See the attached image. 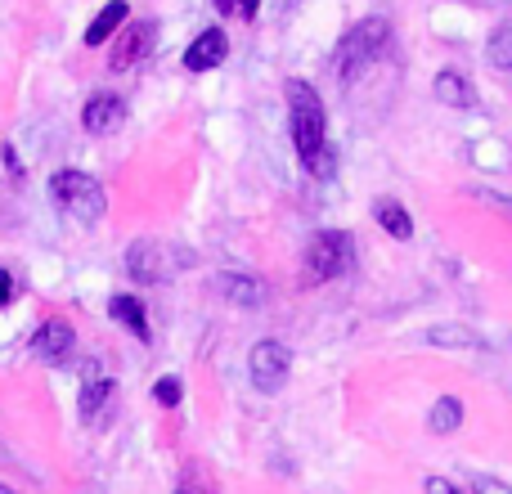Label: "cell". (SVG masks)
Here are the masks:
<instances>
[{
    "label": "cell",
    "mask_w": 512,
    "mask_h": 494,
    "mask_svg": "<svg viewBox=\"0 0 512 494\" xmlns=\"http://www.w3.org/2000/svg\"><path fill=\"white\" fill-rule=\"evenodd\" d=\"M423 490H427V494H463L459 486H454V481H445V477H427Z\"/></svg>",
    "instance_id": "obj_23"
},
{
    "label": "cell",
    "mask_w": 512,
    "mask_h": 494,
    "mask_svg": "<svg viewBox=\"0 0 512 494\" xmlns=\"http://www.w3.org/2000/svg\"><path fill=\"white\" fill-rule=\"evenodd\" d=\"M432 90H436V99L450 104V108H477V90H472V81L463 77V72H454V68L436 72Z\"/></svg>",
    "instance_id": "obj_16"
},
{
    "label": "cell",
    "mask_w": 512,
    "mask_h": 494,
    "mask_svg": "<svg viewBox=\"0 0 512 494\" xmlns=\"http://www.w3.org/2000/svg\"><path fill=\"white\" fill-rule=\"evenodd\" d=\"M189 265H198V256L185 243L171 239H135L126 247V274L135 283H167L176 274H185Z\"/></svg>",
    "instance_id": "obj_3"
},
{
    "label": "cell",
    "mask_w": 512,
    "mask_h": 494,
    "mask_svg": "<svg viewBox=\"0 0 512 494\" xmlns=\"http://www.w3.org/2000/svg\"><path fill=\"white\" fill-rule=\"evenodd\" d=\"M221 297L230 301V306H239V310H256V306H265V297H270V292H265V283L256 279V274H221Z\"/></svg>",
    "instance_id": "obj_11"
},
{
    "label": "cell",
    "mask_w": 512,
    "mask_h": 494,
    "mask_svg": "<svg viewBox=\"0 0 512 494\" xmlns=\"http://www.w3.org/2000/svg\"><path fill=\"white\" fill-rule=\"evenodd\" d=\"M72 346H77V333H72L68 319H45L32 333V355L45 364H63L72 355Z\"/></svg>",
    "instance_id": "obj_8"
},
{
    "label": "cell",
    "mask_w": 512,
    "mask_h": 494,
    "mask_svg": "<svg viewBox=\"0 0 512 494\" xmlns=\"http://www.w3.org/2000/svg\"><path fill=\"white\" fill-rule=\"evenodd\" d=\"M225 54H230V36L221 32V27H207V32H198L194 41H189L185 50V68L189 72H212L225 63Z\"/></svg>",
    "instance_id": "obj_9"
},
{
    "label": "cell",
    "mask_w": 512,
    "mask_h": 494,
    "mask_svg": "<svg viewBox=\"0 0 512 494\" xmlns=\"http://www.w3.org/2000/svg\"><path fill=\"white\" fill-rule=\"evenodd\" d=\"M486 59H490V68L512 72V23L499 27V32L486 41Z\"/></svg>",
    "instance_id": "obj_18"
},
{
    "label": "cell",
    "mask_w": 512,
    "mask_h": 494,
    "mask_svg": "<svg viewBox=\"0 0 512 494\" xmlns=\"http://www.w3.org/2000/svg\"><path fill=\"white\" fill-rule=\"evenodd\" d=\"M0 158H5V167L14 171V176H23V167H18V153H14V144H5V149H0Z\"/></svg>",
    "instance_id": "obj_26"
},
{
    "label": "cell",
    "mask_w": 512,
    "mask_h": 494,
    "mask_svg": "<svg viewBox=\"0 0 512 494\" xmlns=\"http://www.w3.org/2000/svg\"><path fill=\"white\" fill-rule=\"evenodd\" d=\"M292 5H297V0H279V9H283V14H288V9H292Z\"/></svg>",
    "instance_id": "obj_29"
},
{
    "label": "cell",
    "mask_w": 512,
    "mask_h": 494,
    "mask_svg": "<svg viewBox=\"0 0 512 494\" xmlns=\"http://www.w3.org/2000/svg\"><path fill=\"white\" fill-rule=\"evenodd\" d=\"M427 342H436V346H477V337H472L468 328H459V324H441V328L427 333Z\"/></svg>",
    "instance_id": "obj_20"
},
{
    "label": "cell",
    "mask_w": 512,
    "mask_h": 494,
    "mask_svg": "<svg viewBox=\"0 0 512 494\" xmlns=\"http://www.w3.org/2000/svg\"><path fill=\"white\" fill-rule=\"evenodd\" d=\"M50 198H54V207L77 225H95V221H104V212H108V194L90 171H59V176L50 180Z\"/></svg>",
    "instance_id": "obj_5"
},
{
    "label": "cell",
    "mask_w": 512,
    "mask_h": 494,
    "mask_svg": "<svg viewBox=\"0 0 512 494\" xmlns=\"http://www.w3.org/2000/svg\"><path fill=\"white\" fill-rule=\"evenodd\" d=\"M126 117V104L117 95H108V90H95V95L86 99V108H81V126H86L90 135H108L117 131Z\"/></svg>",
    "instance_id": "obj_10"
},
{
    "label": "cell",
    "mask_w": 512,
    "mask_h": 494,
    "mask_svg": "<svg viewBox=\"0 0 512 494\" xmlns=\"http://www.w3.org/2000/svg\"><path fill=\"white\" fill-rule=\"evenodd\" d=\"M0 494H18V490H9V486H0Z\"/></svg>",
    "instance_id": "obj_30"
},
{
    "label": "cell",
    "mask_w": 512,
    "mask_h": 494,
    "mask_svg": "<svg viewBox=\"0 0 512 494\" xmlns=\"http://www.w3.org/2000/svg\"><path fill=\"white\" fill-rule=\"evenodd\" d=\"M477 198L490 207V212H499V216H508V221H512V194H495V189H477Z\"/></svg>",
    "instance_id": "obj_21"
},
{
    "label": "cell",
    "mask_w": 512,
    "mask_h": 494,
    "mask_svg": "<svg viewBox=\"0 0 512 494\" xmlns=\"http://www.w3.org/2000/svg\"><path fill=\"white\" fill-rule=\"evenodd\" d=\"M427 427H432L436 436H450L463 427V400L459 396H441L432 405V414H427Z\"/></svg>",
    "instance_id": "obj_17"
},
{
    "label": "cell",
    "mask_w": 512,
    "mask_h": 494,
    "mask_svg": "<svg viewBox=\"0 0 512 494\" xmlns=\"http://www.w3.org/2000/svg\"><path fill=\"white\" fill-rule=\"evenodd\" d=\"M153 41H158V23H153V18H140V23H126L122 32L113 36V54H108V68H113V72L135 68V63H140L144 54L153 50Z\"/></svg>",
    "instance_id": "obj_7"
},
{
    "label": "cell",
    "mask_w": 512,
    "mask_h": 494,
    "mask_svg": "<svg viewBox=\"0 0 512 494\" xmlns=\"http://www.w3.org/2000/svg\"><path fill=\"white\" fill-rule=\"evenodd\" d=\"M288 131H292V149H297L301 167L315 180L333 176V149H328V113L324 99L315 95L310 81H288Z\"/></svg>",
    "instance_id": "obj_1"
},
{
    "label": "cell",
    "mask_w": 512,
    "mask_h": 494,
    "mask_svg": "<svg viewBox=\"0 0 512 494\" xmlns=\"http://www.w3.org/2000/svg\"><path fill=\"white\" fill-rule=\"evenodd\" d=\"M387 45H391L387 18H360V23L346 27L333 50V68H337V77H342V86H355V81L387 54Z\"/></svg>",
    "instance_id": "obj_2"
},
{
    "label": "cell",
    "mask_w": 512,
    "mask_h": 494,
    "mask_svg": "<svg viewBox=\"0 0 512 494\" xmlns=\"http://www.w3.org/2000/svg\"><path fill=\"white\" fill-rule=\"evenodd\" d=\"M126 18H131V5H126V0H108V5L99 9L95 18H90V27H86V45H90V50L108 45V41H113V36L126 27Z\"/></svg>",
    "instance_id": "obj_12"
},
{
    "label": "cell",
    "mask_w": 512,
    "mask_h": 494,
    "mask_svg": "<svg viewBox=\"0 0 512 494\" xmlns=\"http://www.w3.org/2000/svg\"><path fill=\"white\" fill-rule=\"evenodd\" d=\"M373 221L400 243L414 239V216H409V207L396 203V198H373Z\"/></svg>",
    "instance_id": "obj_15"
},
{
    "label": "cell",
    "mask_w": 512,
    "mask_h": 494,
    "mask_svg": "<svg viewBox=\"0 0 512 494\" xmlns=\"http://www.w3.org/2000/svg\"><path fill=\"white\" fill-rule=\"evenodd\" d=\"M176 494H212V490H207V486H203V481H185V486H180Z\"/></svg>",
    "instance_id": "obj_27"
},
{
    "label": "cell",
    "mask_w": 512,
    "mask_h": 494,
    "mask_svg": "<svg viewBox=\"0 0 512 494\" xmlns=\"http://www.w3.org/2000/svg\"><path fill=\"white\" fill-rule=\"evenodd\" d=\"M248 373H252L261 396H279L288 373H292V351L279 342V337H261L248 355Z\"/></svg>",
    "instance_id": "obj_6"
},
{
    "label": "cell",
    "mask_w": 512,
    "mask_h": 494,
    "mask_svg": "<svg viewBox=\"0 0 512 494\" xmlns=\"http://www.w3.org/2000/svg\"><path fill=\"white\" fill-rule=\"evenodd\" d=\"M14 274H9V270H0V310H5L9 306V301H14Z\"/></svg>",
    "instance_id": "obj_24"
},
{
    "label": "cell",
    "mask_w": 512,
    "mask_h": 494,
    "mask_svg": "<svg viewBox=\"0 0 512 494\" xmlns=\"http://www.w3.org/2000/svg\"><path fill=\"white\" fill-rule=\"evenodd\" d=\"M113 400V378L108 373H99L95 364H86V382H81V391H77V414L86 418H99V409Z\"/></svg>",
    "instance_id": "obj_13"
},
{
    "label": "cell",
    "mask_w": 512,
    "mask_h": 494,
    "mask_svg": "<svg viewBox=\"0 0 512 494\" xmlns=\"http://www.w3.org/2000/svg\"><path fill=\"white\" fill-rule=\"evenodd\" d=\"M256 9H261V0H234V14L248 18V23H256Z\"/></svg>",
    "instance_id": "obj_25"
},
{
    "label": "cell",
    "mask_w": 512,
    "mask_h": 494,
    "mask_svg": "<svg viewBox=\"0 0 512 494\" xmlns=\"http://www.w3.org/2000/svg\"><path fill=\"white\" fill-rule=\"evenodd\" d=\"M355 270V239L346 230H319L310 234L306 252H301V283H333Z\"/></svg>",
    "instance_id": "obj_4"
},
{
    "label": "cell",
    "mask_w": 512,
    "mask_h": 494,
    "mask_svg": "<svg viewBox=\"0 0 512 494\" xmlns=\"http://www.w3.org/2000/svg\"><path fill=\"white\" fill-rule=\"evenodd\" d=\"M153 400H158L162 409H176L180 400H185V382H180L176 373H162V378L153 382Z\"/></svg>",
    "instance_id": "obj_19"
},
{
    "label": "cell",
    "mask_w": 512,
    "mask_h": 494,
    "mask_svg": "<svg viewBox=\"0 0 512 494\" xmlns=\"http://www.w3.org/2000/svg\"><path fill=\"white\" fill-rule=\"evenodd\" d=\"M108 315H113L131 337L149 342L153 328H149V310H144V301H140V297H131V292H117V297L108 301Z\"/></svg>",
    "instance_id": "obj_14"
},
{
    "label": "cell",
    "mask_w": 512,
    "mask_h": 494,
    "mask_svg": "<svg viewBox=\"0 0 512 494\" xmlns=\"http://www.w3.org/2000/svg\"><path fill=\"white\" fill-rule=\"evenodd\" d=\"M216 9H221V14H234V0H216Z\"/></svg>",
    "instance_id": "obj_28"
},
{
    "label": "cell",
    "mask_w": 512,
    "mask_h": 494,
    "mask_svg": "<svg viewBox=\"0 0 512 494\" xmlns=\"http://www.w3.org/2000/svg\"><path fill=\"white\" fill-rule=\"evenodd\" d=\"M472 494H512V486H508V481H499V477L477 472V477H472Z\"/></svg>",
    "instance_id": "obj_22"
}]
</instances>
